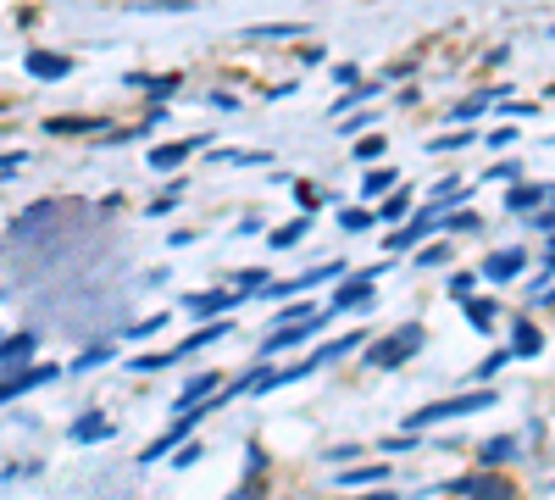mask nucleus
Instances as JSON below:
<instances>
[{
    "instance_id": "1",
    "label": "nucleus",
    "mask_w": 555,
    "mask_h": 500,
    "mask_svg": "<svg viewBox=\"0 0 555 500\" xmlns=\"http://www.w3.org/2000/svg\"><path fill=\"white\" fill-rule=\"evenodd\" d=\"M423 339H428V334H423V323H405V328L383 334V339L367 350V367H372V373H394V367H405L411 356L423 350Z\"/></svg>"
},
{
    "instance_id": "2",
    "label": "nucleus",
    "mask_w": 555,
    "mask_h": 500,
    "mask_svg": "<svg viewBox=\"0 0 555 500\" xmlns=\"http://www.w3.org/2000/svg\"><path fill=\"white\" fill-rule=\"evenodd\" d=\"M483 406H495V389H477V395H456V400H434L423 411H411L405 428H434V422H450V417H472Z\"/></svg>"
},
{
    "instance_id": "3",
    "label": "nucleus",
    "mask_w": 555,
    "mask_h": 500,
    "mask_svg": "<svg viewBox=\"0 0 555 500\" xmlns=\"http://www.w3.org/2000/svg\"><path fill=\"white\" fill-rule=\"evenodd\" d=\"M461 500H511V478H500V473H466V478H456L450 484Z\"/></svg>"
},
{
    "instance_id": "4",
    "label": "nucleus",
    "mask_w": 555,
    "mask_h": 500,
    "mask_svg": "<svg viewBox=\"0 0 555 500\" xmlns=\"http://www.w3.org/2000/svg\"><path fill=\"white\" fill-rule=\"evenodd\" d=\"M61 223V200H39V206H28L23 218L12 223V239H39V234H50Z\"/></svg>"
},
{
    "instance_id": "5",
    "label": "nucleus",
    "mask_w": 555,
    "mask_h": 500,
    "mask_svg": "<svg viewBox=\"0 0 555 500\" xmlns=\"http://www.w3.org/2000/svg\"><path fill=\"white\" fill-rule=\"evenodd\" d=\"M194 422H200V411H194V406H189V411H178V417H173V428H167L162 440H151V445H145V456H139V462L151 467V462H162L167 451H178V445L189 440V428H194Z\"/></svg>"
},
{
    "instance_id": "6",
    "label": "nucleus",
    "mask_w": 555,
    "mask_h": 500,
    "mask_svg": "<svg viewBox=\"0 0 555 500\" xmlns=\"http://www.w3.org/2000/svg\"><path fill=\"white\" fill-rule=\"evenodd\" d=\"M56 373H61V367H45V362L28 367V362H23V373H6V378H0V406L17 400V395H28V389H39V384H50Z\"/></svg>"
},
{
    "instance_id": "7",
    "label": "nucleus",
    "mask_w": 555,
    "mask_h": 500,
    "mask_svg": "<svg viewBox=\"0 0 555 500\" xmlns=\"http://www.w3.org/2000/svg\"><path fill=\"white\" fill-rule=\"evenodd\" d=\"M372 290H378V272H356L344 290H333V301H328V317L333 312H351V306H367L372 301Z\"/></svg>"
},
{
    "instance_id": "8",
    "label": "nucleus",
    "mask_w": 555,
    "mask_h": 500,
    "mask_svg": "<svg viewBox=\"0 0 555 500\" xmlns=\"http://www.w3.org/2000/svg\"><path fill=\"white\" fill-rule=\"evenodd\" d=\"M23 67H28V73H34L39 84H61L67 73H73V61L56 56V50H28V56H23Z\"/></svg>"
},
{
    "instance_id": "9",
    "label": "nucleus",
    "mask_w": 555,
    "mask_h": 500,
    "mask_svg": "<svg viewBox=\"0 0 555 500\" xmlns=\"http://www.w3.org/2000/svg\"><path fill=\"white\" fill-rule=\"evenodd\" d=\"M67 440H73V445H100V440H111V417H100V411L79 417L73 428H67Z\"/></svg>"
},
{
    "instance_id": "10",
    "label": "nucleus",
    "mask_w": 555,
    "mask_h": 500,
    "mask_svg": "<svg viewBox=\"0 0 555 500\" xmlns=\"http://www.w3.org/2000/svg\"><path fill=\"white\" fill-rule=\"evenodd\" d=\"M34 350H39V339L23 328V334H12V339H0V367H17V362H34Z\"/></svg>"
},
{
    "instance_id": "11",
    "label": "nucleus",
    "mask_w": 555,
    "mask_h": 500,
    "mask_svg": "<svg viewBox=\"0 0 555 500\" xmlns=\"http://www.w3.org/2000/svg\"><path fill=\"white\" fill-rule=\"evenodd\" d=\"M189 151H200V139H178V145H156V151H151V167H156V173H173V167H178Z\"/></svg>"
},
{
    "instance_id": "12",
    "label": "nucleus",
    "mask_w": 555,
    "mask_h": 500,
    "mask_svg": "<svg viewBox=\"0 0 555 500\" xmlns=\"http://www.w3.org/2000/svg\"><path fill=\"white\" fill-rule=\"evenodd\" d=\"M522 261H528L522 250H495L489 261H483V278H495V283H500V278H517V272H522Z\"/></svg>"
},
{
    "instance_id": "13",
    "label": "nucleus",
    "mask_w": 555,
    "mask_h": 500,
    "mask_svg": "<svg viewBox=\"0 0 555 500\" xmlns=\"http://www.w3.org/2000/svg\"><path fill=\"white\" fill-rule=\"evenodd\" d=\"M306 229H311V211H306V218H295V223H284V229H272V234H267V245H272V250H289V245H300V239H306Z\"/></svg>"
},
{
    "instance_id": "14",
    "label": "nucleus",
    "mask_w": 555,
    "mask_h": 500,
    "mask_svg": "<svg viewBox=\"0 0 555 500\" xmlns=\"http://www.w3.org/2000/svg\"><path fill=\"white\" fill-rule=\"evenodd\" d=\"M550 189H533V184H517L511 195H506V211H517V218H528V211H539V200H544Z\"/></svg>"
},
{
    "instance_id": "15",
    "label": "nucleus",
    "mask_w": 555,
    "mask_h": 500,
    "mask_svg": "<svg viewBox=\"0 0 555 500\" xmlns=\"http://www.w3.org/2000/svg\"><path fill=\"white\" fill-rule=\"evenodd\" d=\"M506 350H511V356H539V350H544V334H539L533 323H517V334H511Z\"/></svg>"
},
{
    "instance_id": "16",
    "label": "nucleus",
    "mask_w": 555,
    "mask_h": 500,
    "mask_svg": "<svg viewBox=\"0 0 555 500\" xmlns=\"http://www.w3.org/2000/svg\"><path fill=\"white\" fill-rule=\"evenodd\" d=\"M517 451H522V445H517L511 434H500V440H489V445H483L477 456H483V467H500V462H517Z\"/></svg>"
},
{
    "instance_id": "17",
    "label": "nucleus",
    "mask_w": 555,
    "mask_h": 500,
    "mask_svg": "<svg viewBox=\"0 0 555 500\" xmlns=\"http://www.w3.org/2000/svg\"><path fill=\"white\" fill-rule=\"evenodd\" d=\"M234 301H239V295H189V312H194V317H223Z\"/></svg>"
},
{
    "instance_id": "18",
    "label": "nucleus",
    "mask_w": 555,
    "mask_h": 500,
    "mask_svg": "<svg viewBox=\"0 0 555 500\" xmlns=\"http://www.w3.org/2000/svg\"><path fill=\"white\" fill-rule=\"evenodd\" d=\"M212 389H217V373H200V378H194V384H189V389L178 395V411H189L194 400H205V395H212Z\"/></svg>"
},
{
    "instance_id": "19",
    "label": "nucleus",
    "mask_w": 555,
    "mask_h": 500,
    "mask_svg": "<svg viewBox=\"0 0 555 500\" xmlns=\"http://www.w3.org/2000/svg\"><path fill=\"white\" fill-rule=\"evenodd\" d=\"M461 306H466V317H472L477 328H489V323H495V301H477V295H466Z\"/></svg>"
},
{
    "instance_id": "20",
    "label": "nucleus",
    "mask_w": 555,
    "mask_h": 500,
    "mask_svg": "<svg viewBox=\"0 0 555 500\" xmlns=\"http://www.w3.org/2000/svg\"><path fill=\"white\" fill-rule=\"evenodd\" d=\"M483 112H489V95H472V101L450 106V117H456V122H472V117H483Z\"/></svg>"
},
{
    "instance_id": "21",
    "label": "nucleus",
    "mask_w": 555,
    "mask_h": 500,
    "mask_svg": "<svg viewBox=\"0 0 555 500\" xmlns=\"http://www.w3.org/2000/svg\"><path fill=\"white\" fill-rule=\"evenodd\" d=\"M178 200H183V184H167V189H162V195L151 200V218H167V211H173Z\"/></svg>"
},
{
    "instance_id": "22",
    "label": "nucleus",
    "mask_w": 555,
    "mask_h": 500,
    "mask_svg": "<svg viewBox=\"0 0 555 500\" xmlns=\"http://www.w3.org/2000/svg\"><path fill=\"white\" fill-rule=\"evenodd\" d=\"M295 34H306L300 23H272V28H250V39H295Z\"/></svg>"
},
{
    "instance_id": "23",
    "label": "nucleus",
    "mask_w": 555,
    "mask_h": 500,
    "mask_svg": "<svg viewBox=\"0 0 555 500\" xmlns=\"http://www.w3.org/2000/svg\"><path fill=\"white\" fill-rule=\"evenodd\" d=\"M389 478V462H378V467H356V473H344V484H383Z\"/></svg>"
},
{
    "instance_id": "24",
    "label": "nucleus",
    "mask_w": 555,
    "mask_h": 500,
    "mask_svg": "<svg viewBox=\"0 0 555 500\" xmlns=\"http://www.w3.org/2000/svg\"><path fill=\"white\" fill-rule=\"evenodd\" d=\"M405 211H411V195H389V200H383V211H378V218H383V223H400Z\"/></svg>"
},
{
    "instance_id": "25",
    "label": "nucleus",
    "mask_w": 555,
    "mask_h": 500,
    "mask_svg": "<svg viewBox=\"0 0 555 500\" xmlns=\"http://www.w3.org/2000/svg\"><path fill=\"white\" fill-rule=\"evenodd\" d=\"M383 189H394V173H389V167H378V173H367V189H361V195H372V200H378Z\"/></svg>"
},
{
    "instance_id": "26",
    "label": "nucleus",
    "mask_w": 555,
    "mask_h": 500,
    "mask_svg": "<svg viewBox=\"0 0 555 500\" xmlns=\"http://www.w3.org/2000/svg\"><path fill=\"white\" fill-rule=\"evenodd\" d=\"M378 151H383V133H367V139H361V145H356L351 156H356V162H378Z\"/></svg>"
},
{
    "instance_id": "27",
    "label": "nucleus",
    "mask_w": 555,
    "mask_h": 500,
    "mask_svg": "<svg viewBox=\"0 0 555 500\" xmlns=\"http://www.w3.org/2000/svg\"><path fill=\"white\" fill-rule=\"evenodd\" d=\"M261 283H267V272H261V267H250V272H239V301H245V295H256V290H261Z\"/></svg>"
},
{
    "instance_id": "28",
    "label": "nucleus",
    "mask_w": 555,
    "mask_h": 500,
    "mask_svg": "<svg viewBox=\"0 0 555 500\" xmlns=\"http://www.w3.org/2000/svg\"><path fill=\"white\" fill-rule=\"evenodd\" d=\"M344 229H351V234H361V229H372L378 218H372V211H344V218H339Z\"/></svg>"
},
{
    "instance_id": "29",
    "label": "nucleus",
    "mask_w": 555,
    "mask_h": 500,
    "mask_svg": "<svg viewBox=\"0 0 555 500\" xmlns=\"http://www.w3.org/2000/svg\"><path fill=\"white\" fill-rule=\"evenodd\" d=\"M506 362H511V350H495V356H489V362H483V367H477L472 378H495V373H500Z\"/></svg>"
},
{
    "instance_id": "30",
    "label": "nucleus",
    "mask_w": 555,
    "mask_h": 500,
    "mask_svg": "<svg viewBox=\"0 0 555 500\" xmlns=\"http://www.w3.org/2000/svg\"><path fill=\"white\" fill-rule=\"evenodd\" d=\"M450 229H456V234H477L483 223H477V211H456V218H450Z\"/></svg>"
},
{
    "instance_id": "31",
    "label": "nucleus",
    "mask_w": 555,
    "mask_h": 500,
    "mask_svg": "<svg viewBox=\"0 0 555 500\" xmlns=\"http://www.w3.org/2000/svg\"><path fill=\"white\" fill-rule=\"evenodd\" d=\"M416 261H423V267H445V261H450V245H428Z\"/></svg>"
},
{
    "instance_id": "32",
    "label": "nucleus",
    "mask_w": 555,
    "mask_h": 500,
    "mask_svg": "<svg viewBox=\"0 0 555 500\" xmlns=\"http://www.w3.org/2000/svg\"><path fill=\"white\" fill-rule=\"evenodd\" d=\"M466 295H472V272H456L450 278V301H466Z\"/></svg>"
},
{
    "instance_id": "33",
    "label": "nucleus",
    "mask_w": 555,
    "mask_h": 500,
    "mask_svg": "<svg viewBox=\"0 0 555 500\" xmlns=\"http://www.w3.org/2000/svg\"><path fill=\"white\" fill-rule=\"evenodd\" d=\"M333 79H339L344 90H351V84H361V73H356V61H339V67H333Z\"/></svg>"
},
{
    "instance_id": "34",
    "label": "nucleus",
    "mask_w": 555,
    "mask_h": 500,
    "mask_svg": "<svg viewBox=\"0 0 555 500\" xmlns=\"http://www.w3.org/2000/svg\"><path fill=\"white\" fill-rule=\"evenodd\" d=\"M23 162H28V156H23V151H6V156H0V178H12V173H17V167H23Z\"/></svg>"
},
{
    "instance_id": "35",
    "label": "nucleus",
    "mask_w": 555,
    "mask_h": 500,
    "mask_svg": "<svg viewBox=\"0 0 555 500\" xmlns=\"http://www.w3.org/2000/svg\"><path fill=\"white\" fill-rule=\"evenodd\" d=\"M173 90H178V79H156V84H151V106H156V101H167Z\"/></svg>"
},
{
    "instance_id": "36",
    "label": "nucleus",
    "mask_w": 555,
    "mask_h": 500,
    "mask_svg": "<svg viewBox=\"0 0 555 500\" xmlns=\"http://www.w3.org/2000/svg\"><path fill=\"white\" fill-rule=\"evenodd\" d=\"M489 178H500V184H517V162H495V167H489Z\"/></svg>"
},
{
    "instance_id": "37",
    "label": "nucleus",
    "mask_w": 555,
    "mask_h": 500,
    "mask_svg": "<svg viewBox=\"0 0 555 500\" xmlns=\"http://www.w3.org/2000/svg\"><path fill=\"white\" fill-rule=\"evenodd\" d=\"M156 328H167V317H151V323H139V328H128V334H133V339H151Z\"/></svg>"
},
{
    "instance_id": "38",
    "label": "nucleus",
    "mask_w": 555,
    "mask_h": 500,
    "mask_svg": "<svg viewBox=\"0 0 555 500\" xmlns=\"http://www.w3.org/2000/svg\"><path fill=\"white\" fill-rule=\"evenodd\" d=\"M300 206H306V211H317V206H322V195H317L311 184H300Z\"/></svg>"
},
{
    "instance_id": "39",
    "label": "nucleus",
    "mask_w": 555,
    "mask_h": 500,
    "mask_svg": "<svg viewBox=\"0 0 555 500\" xmlns=\"http://www.w3.org/2000/svg\"><path fill=\"white\" fill-rule=\"evenodd\" d=\"M228 500H261V489L250 484V489H239V495H228Z\"/></svg>"
},
{
    "instance_id": "40",
    "label": "nucleus",
    "mask_w": 555,
    "mask_h": 500,
    "mask_svg": "<svg viewBox=\"0 0 555 500\" xmlns=\"http://www.w3.org/2000/svg\"><path fill=\"white\" fill-rule=\"evenodd\" d=\"M356 500H394V495H389V489H378V495H356Z\"/></svg>"
},
{
    "instance_id": "41",
    "label": "nucleus",
    "mask_w": 555,
    "mask_h": 500,
    "mask_svg": "<svg viewBox=\"0 0 555 500\" xmlns=\"http://www.w3.org/2000/svg\"><path fill=\"white\" fill-rule=\"evenodd\" d=\"M550 195H555V189H550Z\"/></svg>"
}]
</instances>
